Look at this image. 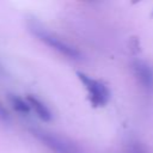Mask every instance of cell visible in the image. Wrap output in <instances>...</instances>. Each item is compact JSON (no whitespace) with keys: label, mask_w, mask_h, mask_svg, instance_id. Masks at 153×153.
I'll use <instances>...</instances> for the list:
<instances>
[{"label":"cell","mask_w":153,"mask_h":153,"mask_svg":"<svg viewBox=\"0 0 153 153\" xmlns=\"http://www.w3.org/2000/svg\"><path fill=\"white\" fill-rule=\"evenodd\" d=\"M27 27L31 31V33L35 35L41 42L45 43L49 48L54 49L59 54H61L68 59H79L80 57V53L76 48L68 44L66 41H63L56 33L49 31L44 25H42L35 18L27 19Z\"/></svg>","instance_id":"6da1fadb"},{"label":"cell","mask_w":153,"mask_h":153,"mask_svg":"<svg viewBox=\"0 0 153 153\" xmlns=\"http://www.w3.org/2000/svg\"><path fill=\"white\" fill-rule=\"evenodd\" d=\"M76 76L85 87L87 93V99L93 108H103L109 103L111 97L110 90L103 81L94 79L79 71L76 72Z\"/></svg>","instance_id":"7a4b0ae2"},{"label":"cell","mask_w":153,"mask_h":153,"mask_svg":"<svg viewBox=\"0 0 153 153\" xmlns=\"http://www.w3.org/2000/svg\"><path fill=\"white\" fill-rule=\"evenodd\" d=\"M0 121H2V122L8 121V112H7V110L5 109V106L2 105L1 102H0Z\"/></svg>","instance_id":"52a82bcc"},{"label":"cell","mask_w":153,"mask_h":153,"mask_svg":"<svg viewBox=\"0 0 153 153\" xmlns=\"http://www.w3.org/2000/svg\"><path fill=\"white\" fill-rule=\"evenodd\" d=\"M32 135L54 153H81L80 148L69 139L42 129H32Z\"/></svg>","instance_id":"3957f363"},{"label":"cell","mask_w":153,"mask_h":153,"mask_svg":"<svg viewBox=\"0 0 153 153\" xmlns=\"http://www.w3.org/2000/svg\"><path fill=\"white\" fill-rule=\"evenodd\" d=\"M133 71L140 85L146 91H153V69L151 66L143 61H135L133 63Z\"/></svg>","instance_id":"277c9868"},{"label":"cell","mask_w":153,"mask_h":153,"mask_svg":"<svg viewBox=\"0 0 153 153\" xmlns=\"http://www.w3.org/2000/svg\"><path fill=\"white\" fill-rule=\"evenodd\" d=\"M25 99L30 106V110H32L38 118H41L44 122H49L51 120V117H53L51 111L39 98H37L36 96H32V94H27Z\"/></svg>","instance_id":"5b68a950"},{"label":"cell","mask_w":153,"mask_h":153,"mask_svg":"<svg viewBox=\"0 0 153 153\" xmlns=\"http://www.w3.org/2000/svg\"><path fill=\"white\" fill-rule=\"evenodd\" d=\"M8 100L16 111H18L20 114H29L30 112V106H29L26 99H23L22 97L16 96V94H8Z\"/></svg>","instance_id":"8992f818"}]
</instances>
